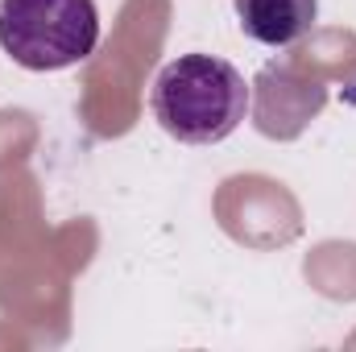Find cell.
Segmentation results:
<instances>
[{
	"label": "cell",
	"instance_id": "1",
	"mask_svg": "<svg viewBox=\"0 0 356 352\" xmlns=\"http://www.w3.org/2000/svg\"><path fill=\"white\" fill-rule=\"evenodd\" d=\"M149 108L166 137L182 145H220L249 116V83L216 54H182L158 71Z\"/></svg>",
	"mask_w": 356,
	"mask_h": 352
},
{
	"label": "cell",
	"instance_id": "3",
	"mask_svg": "<svg viewBox=\"0 0 356 352\" xmlns=\"http://www.w3.org/2000/svg\"><path fill=\"white\" fill-rule=\"evenodd\" d=\"M319 0H236L241 33L269 50H286L315 29Z\"/></svg>",
	"mask_w": 356,
	"mask_h": 352
},
{
	"label": "cell",
	"instance_id": "2",
	"mask_svg": "<svg viewBox=\"0 0 356 352\" xmlns=\"http://www.w3.org/2000/svg\"><path fill=\"white\" fill-rule=\"evenodd\" d=\"M95 46V0H0V50L25 71H67Z\"/></svg>",
	"mask_w": 356,
	"mask_h": 352
}]
</instances>
